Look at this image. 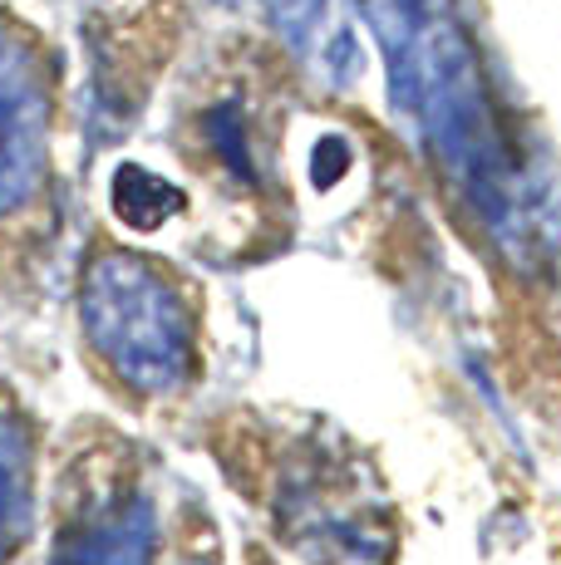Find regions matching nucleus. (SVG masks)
<instances>
[{
  "label": "nucleus",
  "instance_id": "nucleus-1",
  "mask_svg": "<svg viewBox=\"0 0 561 565\" xmlns=\"http://www.w3.org/2000/svg\"><path fill=\"white\" fill-rule=\"evenodd\" d=\"M80 324L89 350L134 394L163 398L192 379V315L148 256H94L80 280Z\"/></svg>",
  "mask_w": 561,
  "mask_h": 565
},
{
  "label": "nucleus",
  "instance_id": "nucleus-2",
  "mask_svg": "<svg viewBox=\"0 0 561 565\" xmlns=\"http://www.w3.org/2000/svg\"><path fill=\"white\" fill-rule=\"evenodd\" d=\"M55 94L35 40L0 15V216L25 212L50 178Z\"/></svg>",
  "mask_w": 561,
  "mask_h": 565
},
{
  "label": "nucleus",
  "instance_id": "nucleus-3",
  "mask_svg": "<svg viewBox=\"0 0 561 565\" xmlns=\"http://www.w3.org/2000/svg\"><path fill=\"white\" fill-rule=\"evenodd\" d=\"M158 516L138 487L89 492L50 541V565H154Z\"/></svg>",
  "mask_w": 561,
  "mask_h": 565
},
{
  "label": "nucleus",
  "instance_id": "nucleus-4",
  "mask_svg": "<svg viewBox=\"0 0 561 565\" xmlns=\"http://www.w3.org/2000/svg\"><path fill=\"white\" fill-rule=\"evenodd\" d=\"M35 531V438L20 408H0V565Z\"/></svg>",
  "mask_w": 561,
  "mask_h": 565
},
{
  "label": "nucleus",
  "instance_id": "nucleus-5",
  "mask_svg": "<svg viewBox=\"0 0 561 565\" xmlns=\"http://www.w3.org/2000/svg\"><path fill=\"white\" fill-rule=\"evenodd\" d=\"M109 202H114L118 222L138 226V232H158V226L182 206V192L172 188L168 178H158L154 168H144V162H124V168L114 172Z\"/></svg>",
  "mask_w": 561,
  "mask_h": 565
},
{
  "label": "nucleus",
  "instance_id": "nucleus-6",
  "mask_svg": "<svg viewBox=\"0 0 561 565\" xmlns=\"http://www.w3.org/2000/svg\"><path fill=\"white\" fill-rule=\"evenodd\" d=\"M208 134L218 143L222 162L236 172V178H252V153H246V128H242V114L232 104H222L218 114H208Z\"/></svg>",
  "mask_w": 561,
  "mask_h": 565
},
{
  "label": "nucleus",
  "instance_id": "nucleus-7",
  "mask_svg": "<svg viewBox=\"0 0 561 565\" xmlns=\"http://www.w3.org/2000/svg\"><path fill=\"white\" fill-rule=\"evenodd\" d=\"M262 6H266V15H272V25L290 40V45H306L330 0H262Z\"/></svg>",
  "mask_w": 561,
  "mask_h": 565
},
{
  "label": "nucleus",
  "instance_id": "nucleus-8",
  "mask_svg": "<svg viewBox=\"0 0 561 565\" xmlns=\"http://www.w3.org/2000/svg\"><path fill=\"white\" fill-rule=\"evenodd\" d=\"M345 162H350L345 138H320V143H316V182H320V188H330V182L340 178Z\"/></svg>",
  "mask_w": 561,
  "mask_h": 565
}]
</instances>
